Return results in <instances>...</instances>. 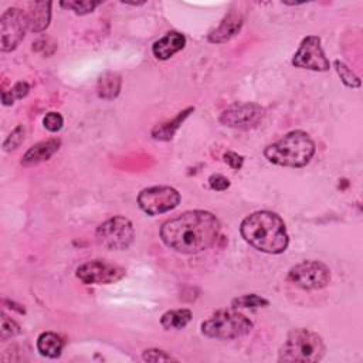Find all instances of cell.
I'll return each mask as SVG.
<instances>
[{
  "label": "cell",
  "mask_w": 363,
  "mask_h": 363,
  "mask_svg": "<svg viewBox=\"0 0 363 363\" xmlns=\"http://www.w3.org/2000/svg\"><path fill=\"white\" fill-rule=\"evenodd\" d=\"M218 218L204 210H190L167 220L160 227V238L182 254H197L210 248L220 235Z\"/></svg>",
  "instance_id": "6da1fadb"
},
{
  "label": "cell",
  "mask_w": 363,
  "mask_h": 363,
  "mask_svg": "<svg viewBox=\"0 0 363 363\" xmlns=\"http://www.w3.org/2000/svg\"><path fill=\"white\" fill-rule=\"evenodd\" d=\"M240 233L251 247L267 254H281L289 242L285 223L268 210L247 216L240 225Z\"/></svg>",
  "instance_id": "7a4b0ae2"
},
{
  "label": "cell",
  "mask_w": 363,
  "mask_h": 363,
  "mask_svg": "<svg viewBox=\"0 0 363 363\" xmlns=\"http://www.w3.org/2000/svg\"><path fill=\"white\" fill-rule=\"evenodd\" d=\"M315 155V142L303 130H291L264 149V156L284 167H303Z\"/></svg>",
  "instance_id": "3957f363"
},
{
  "label": "cell",
  "mask_w": 363,
  "mask_h": 363,
  "mask_svg": "<svg viewBox=\"0 0 363 363\" xmlns=\"http://www.w3.org/2000/svg\"><path fill=\"white\" fill-rule=\"evenodd\" d=\"M326 346L323 339L309 329H294L279 349V362H319L323 359Z\"/></svg>",
  "instance_id": "277c9868"
},
{
  "label": "cell",
  "mask_w": 363,
  "mask_h": 363,
  "mask_svg": "<svg viewBox=\"0 0 363 363\" xmlns=\"http://www.w3.org/2000/svg\"><path fill=\"white\" fill-rule=\"evenodd\" d=\"M200 329L207 337L230 340L250 333L252 322L235 309H221L201 322Z\"/></svg>",
  "instance_id": "5b68a950"
},
{
  "label": "cell",
  "mask_w": 363,
  "mask_h": 363,
  "mask_svg": "<svg viewBox=\"0 0 363 363\" xmlns=\"http://www.w3.org/2000/svg\"><path fill=\"white\" fill-rule=\"evenodd\" d=\"M95 237L99 245L108 250L122 251L132 244L135 230L129 218L123 216H113L98 225Z\"/></svg>",
  "instance_id": "8992f818"
},
{
  "label": "cell",
  "mask_w": 363,
  "mask_h": 363,
  "mask_svg": "<svg viewBox=\"0 0 363 363\" xmlns=\"http://www.w3.org/2000/svg\"><path fill=\"white\" fill-rule=\"evenodd\" d=\"M286 279L305 291L325 288L330 281V269L320 261H302L288 271Z\"/></svg>",
  "instance_id": "52a82bcc"
},
{
  "label": "cell",
  "mask_w": 363,
  "mask_h": 363,
  "mask_svg": "<svg viewBox=\"0 0 363 363\" xmlns=\"http://www.w3.org/2000/svg\"><path fill=\"white\" fill-rule=\"evenodd\" d=\"M265 116V109L255 102H235L225 108L218 121L228 128L250 130L257 128Z\"/></svg>",
  "instance_id": "ba28073f"
},
{
  "label": "cell",
  "mask_w": 363,
  "mask_h": 363,
  "mask_svg": "<svg viewBox=\"0 0 363 363\" xmlns=\"http://www.w3.org/2000/svg\"><path fill=\"white\" fill-rule=\"evenodd\" d=\"M180 203V193L170 186H153L138 194V204L149 216L167 213Z\"/></svg>",
  "instance_id": "9c48e42d"
},
{
  "label": "cell",
  "mask_w": 363,
  "mask_h": 363,
  "mask_svg": "<svg viewBox=\"0 0 363 363\" xmlns=\"http://www.w3.org/2000/svg\"><path fill=\"white\" fill-rule=\"evenodd\" d=\"M28 30L26 11L11 7L7 9L0 17V37H1V51L9 52L17 48V45L24 38Z\"/></svg>",
  "instance_id": "30bf717a"
},
{
  "label": "cell",
  "mask_w": 363,
  "mask_h": 363,
  "mask_svg": "<svg viewBox=\"0 0 363 363\" xmlns=\"http://www.w3.org/2000/svg\"><path fill=\"white\" fill-rule=\"evenodd\" d=\"M292 65L296 68L311 69V71H328L330 67L329 60L325 55V51L318 35L305 37L298 51L292 58Z\"/></svg>",
  "instance_id": "8fae6325"
},
{
  "label": "cell",
  "mask_w": 363,
  "mask_h": 363,
  "mask_svg": "<svg viewBox=\"0 0 363 363\" xmlns=\"http://www.w3.org/2000/svg\"><path fill=\"white\" fill-rule=\"evenodd\" d=\"M125 277V269L105 259H92L77 268V278L84 284H112Z\"/></svg>",
  "instance_id": "7c38bea8"
},
{
  "label": "cell",
  "mask_w": 363,
  "mask_h": 363,
  "mask_svg": "<svg viewBox=\"0 0 363 363\" xmlns=\"http://www.w3.org/2000/svg\"><path fill=\"white\" fill-rule=\"evenodd\" d=\"M242 23H244V18L240 11H234V10L228 11L224 16V18L220 21V24L207 35L208 43L223 44L230 41L233 37H235L240 33Z\"/></svg>",
  "instance_id": "4fadbf2b"
},
{
  "label": "cell",
  "mask_w": 363,
  "mask_h": 363,
  "mask_svg": "<svg viewBox=\"0 0 363 363\" xmlns=\"http://www.w3.org/2000/svg\"><path fill=\"white\" fill-rule=\"evenodd\" d=\"M186 45V37L179 31H169L162 38L153 43L152 52L157 60H169Z\"/></svg>",
  "instance_id": "5bb4252c"
},
{
  "label": "cell",
  "mask_w": 363,
  "mask_h": 363,
  "mask_svg": "<svg viewBox=\"0 0 363 363\" xmlns=\"http://www.w3.org/2000/svg\"><path fill=\"white\" fill-rule=\"evenodd\" d=\"M61 146V140L57 138L52 139H47V140H41L35 145H33L21 157V164L23 166H34L38 164L41 162L48 160L54 153H57V150Z\"/></svg>",
  "instance_id": "9a60e30c"
},
{
  "label": "cell",
  "mask_w": 363,
  "mask_h": 363,
  "mask_svg": "<svg viewBox=\"0 0 363 363\" xmlns=\"http://www.w3.org/2000/svg\"><path fill=\"white\" fill-rule=\"evenodd\" d=\"M51 6V1H34L28 4V11H26V17L30 31L41 33L50 26Z\"/></svg>",
  "instance_id": "2e32d148"
},
{
  "label": "cell",
  "mask_w": 363,
  "mask_h": 363,
  "mask_svg": "<svg viewBox=\"0 0 363 363\" xmlns=\"http://www.w3.org/2000/svg\"><path fill=\"white\" fill-rule=\"evenodd\" d=\"M193 111H194V108H193V106H189V108L183 109L182 112H179L172 121H166V122H163V123L156 125V126L152 129V132H150L152 138L156 139V140H164V142H166V140H170V139L174 136L176 130L182 126V123L187 119V116H189Z\"/></svg>",
  "instance_id": "e0dca14e"
},
{
  "label": "cell",
  "mask_w": 363,
  "mask_h": 363,
  "mask_svg": "<svg viewBox=\"0 0 363 363\" xmlns=\"http://www.w3.org/2000/svg\"><path fill=\"white\" fill-rule=\"evenodd\" d=\"M121 86H122V77L118 72L106 71L98 79L96 92L99 98L112 101L119 95Z\"/></svg>",
  "instance_id": "ac0fdd59"
},
{
  "label": "cell",
  "mask_w": 363,
  "mask_h": 363,
  "mask_svg": "<svg viewBox=\"0 0 363 363\" xmlns=\"http://www.w3.org/2000/svg\"><path fill=\"white\" fill-rule=\"evenodd\" d=\"M64 347V340L60 335L54 332H43L37 339V350L45 357L55 359L61 354Z\"/></svg>",
  "instance_id": "d6986e66"
},
{
  "label": "cell",
  "mask_w": 363,
  "mask_h": 363,
  "mask_svg": "<svg viewBox=\"0 0 363 363\" xmlns=\"http://www.w3.org/2000/svg\"><path fill=\"white\" fill-rule=\"evenodd\" d=\"M190 320H191V311L186 308L167 311L160 318V323L166 330L183 329Z\"/></svg>",
  "instance_id": "ffe728a7"
},
{
  "label": "cell",
  "mask_w": 363,
  "mask_h": 363,
  "mask_svg": "<svg viewBox=\"0 0 363 363\" xmlns=\"http://www.w3.org/2000/svg\"><path fill=\"white\" fill-rule=\"evenodd\" d=\"M268 305H269V301L257 294H245V295H241L231 301V306L234 309H238V308L255 309V308H264Z\"/></svg>",
  "instance_id": "44dd1931"
},
{
  "label": "cell",
  "mask_w": 363,
  "mask_h": 363,
  "mask_svg": "<svg viewBox=\"0 0 363 363\" xmlns=\"http://www.w3.org/2000/svg\"><path fill=\"white\" fill-rule=\"evenodd\" d=\"M333 67L339 75V78L342 79V82L349 86V88H359L362 85L360 82V78L342 61L339 60H335L333 61Z\"/></svg>",
  "instance_id": "7402d4cb"
},
{
  "label": "cell",
  "mask_w": 363,
  "mask_h": 363,
  "mask_svg": "<svg viewBox=\"0 0 363 363\" xmlns=\"http://www.w3.org/2000/svg\"><path fill=\"white\" fill-rule=\"evenodd\" d=\"M30 91V85L26 81H18L13 85V88H10L9 91H3L1 92V101L4 106L13 105L16 99H21L24 98Z\"/></svg>",
  "instance_id": "603a6c76"
},
{
  "label": "cell",
  "mask_w": 363,
  "mask_h": 363,
  "mask_svg": "<svg viewBox=\"0 0 363 363\" xmlns=\"http://www.w3.org/2000/svg\"><path fill=\"white\" fill-rule=\"evenodd\" d=\"M99 4H101V1H89V0H86V1H61L60 3V6L62 9L72 10L75 14H79V16L92 13Z\"/></svg>",
  "instance_id": "cb8c5ba5"
},
{
  "label": "cell",
  "mask_w": 363,
  "mask_h": 363,
  "mask_svg": "<svg viewBox=\"0 0 363 363\" xmlns=\"http://www.w3.org/2000/svg\"><path fill=\"white\" fill-rule=\"evenodd\" d=\"M24 135H26V129L23 125H17L11 133L6 138V140L3 142V150L4 152H11L14 149H17L23 142H24Z\"/></svg>",
  "instance_id": "d4e9b609"
},
{
  "label": "cell",
  "mask_w": 363,
  "mask_h": 363,
  "mask_svg": "<svg viewBox=\"0 0 363 363\" xmlns=\"http://www.w3.org/2000/svg\"><path fill=\"white\" fill-rule=\"evenodd\" d=\"M20 326L10 319L6 313H1V329H0V339L7 340L13 336H17L20 333Z\"/></svg>",
  "instance_id": "484cf974"
},
{
  "label": "cell",
  "mask_w": 363,
  "mask_h": 363,
  "mask_svg": "<svg viewBox=\"0 0 363 363\" xmlns=\"http://www.w3.org/2000/svg\"><path fill=\"white\" fill-rule=\"evenodd\" d=\"M142 359L145 362H176V359L166 353L164 350H160V349H146L143 353H142Z\"/></svg>",
  "instance_id": "4316f807"
},
{
  "label": "cell",
  "mask_w": 363,
  "mask_h": 363,
  "mask_svg": "<svg viewBox=\"0 0 363 363\" xmlns=\"http://www.w3.org/2000/svg\"><path fill=\"white\" fill-rule=\"evenodd\" d=\"M43 125L50 132H58L64 125V118L58 112H48L43 119Z\"/></svg>",
  "instance_id": "83f0119b"
},
{
  "label": "cell",
  "mask_w": 363,
  "mask_h": 363,
  "mask_svg": "<svg viewBox=\"0 0 363 363\" xmlns=\"http://www.w3.org/2000/svg\"><path fill=\"white\" fill-rule=\"evenodd\" d=\"M208 184L216 191H224L230 187V180L223 174H211L208 177Z\"/></svg>",
  "instance_id": "f1b7e54d"
},
{
  "label": "cell",
  "mask_w": 363,
  "mask_h": 363,
  "mask_svg": "<svg viewBox=\"0 0 363 363\" xmlns=\"http://www.w3.org/2000/svg\"><path fill=\"white\" fill-rule=\"evenodd\" d=\"M224 162L234 170H240L244 164V156L235 153V152H225L224 153Z\"/></svg>",
  "instance_id": "f546056e"
}]
</instances>
